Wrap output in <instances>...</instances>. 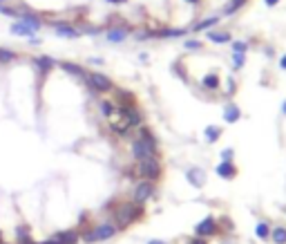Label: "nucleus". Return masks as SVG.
I'll use <instances>...</instances> for the list:
<instances>
[{
  "label": "nucleus",
  "instance_id": "obj_40",
  "mask_svg": "<svg viewBox=\"0 0 286 244\" xmlns=\"http://www.w3.org/2000/svg\"><path fill=\"white\" fill-rule=\"evenodd\" d=\"M0 244H5V242H2V233H0Z\"/></svg>",
  "mask_w": 286,
  "mask_h": 244
},
{
  "label": "nucleus",
  "instance_id": "obj_42",
  "mask_svg": "<svg viewBox=\"0 0 286 244\" xmlns=\"http://www.w3.org/2000/svg\"><path fill=\"white\" fill-rule=\"evenodd\" d=\"M0 7H2V0H0Z\"/></svg>",
  "mask_w": 286,
  "mask_h": 244
},
{
  "label": "nucleus",
  "instance_id": "obj_11",
  "mask_svg": "<svg viewBox=\"0 0 286 244\" xmlns=\"http://www.w3.org/2000/svg\"><path fill=\"white\" fill-rule=\"evenodd\" d=\"M239 117H242V110L235 103H226V107H223V119H226V123H237Z\"/></svg>",
  "mask_w": 286,
  "mask_h": 244
},
{
  "label": "nucleus",
  "instance_id": "obj_34",
  "mask_svg": "<svg viewBox=\"0 0 286 244\" xmlns=\"http://www.w3.org/2000/svg\"><path fill=\"white\" fill-rule=\"evenodd\" d=\"M235 92V81L233 78H228V94H233Z\"/></svg>",
  "mask_w": 286,
  "mask_h": 244
},
{
  "label": "nucleus",
  "instance_id": "obj_22",
  "mask_svg": "<svg viewBox=\"0 0 286 244\" xmlns=\"http://www.w3.org/2000/svg\"><path fill=\"white\" fill-rule=\"evenodd\" d=\"M208 38L213 43H228L230 40V34L228 32H208Z\"/></svg>",
  "mask_w": 286,
  "mask_h": 244
},
{
  "label": "nucleus",
  "instance_id": "obj_14",
  "mask_svg": "<svg viewBox=\"0 0 286 244\" xmlns=\"http://www.w3.org/2000/svg\"><path fill=\"white\" fill-rule=\"evenodd\" d=\"M61 68H63L67 74H72V76H78V78H85V76H88V72H85L81 65H74V63H69V61L61 63Z\"/></svg>",
  "mask_w": 286,
  "mask_h": 244
},
{
  "label": "nucleus",
  "instance_id": "obj_27",
  "mask_svg": "<svg viewBox=\"0 0 286 244\" xmlns=\"http://www.w3.org/2000/svg\"><path fill=\"white\" fill-rule=\"evenodd\" d=\"M186 30H161L157 32V36H181Z\"/></svg>",
  "mask_w": 286,
  "mask_h": 244
},
{
  "label": "nucleus",
  "instance_id": "obj_29",
  "mask_svg": "<svg viewBox=\"0 0 286 244\" xmlns=\"http://www.w3.org/2000/svg\"><path fill=\"white\" fill-rule=\"evenodd\" d=\"M239 5H244V0H233V2L228 5L226 14H233V11H237V7H239Z\"/></svg>",
  "mask_w": 286,
  "mask_h": 244
},
{
  "label": "nucleus",
  "instance_id": "obj_13",
  "mask_svg": "<svg viewBox=\"0 0 286 244\" xmlns=\"http://www.w3.org/2000/svg\"><path fill=\"white\" fill-rule=\"evenodd\" d=\"M9 32H11L14 36H27V38H30L32 34H34V30H32V27H30L27 23H25V20H20V23H14V25L9 27Z\"/></svg>",
  "mask_w": 286,
  "mask_h": 244
},
{
  "label": "nucleus",
  "instance_id": "obj_39",
  "mask_svg": "<svg viewBox=\"0 0 286 244\" xmlns=\"http://www.w3.org/2000/svg\"><path fill=\"white\" fill-rule=\"evenodd\" d=\"M282 114H284V117H286V101L282 103Z\"/></svg>",
  "mask_w": 286,
  "mask_h": 244
},
{
  "label": "nucleus",
  "instance_id": "obj_12",
  "mask_svg": "<svg viewBox=\"0 0 286 244\" xmlns=\"http://www.w3.org/2000/svg\"><path fill=\"white\" fill-rule=\"evenodd\" d=\"M16 244H36L34 240H32V231H30V226L20 224L18 229H16Z\"/></svg>",
  "mask_w": 286,
  "mask_h": 244
},
{
  "label": "nucleus",
  "instance_id": "obj_9",
  "mask_svg": "<svg viewBox=\"0 0 286 244\" xmlns=\"http://www.w3.org/2000/svg\"><path fill=\"white\" fill-rule=\"evenodd\" d=\"M215 173H217V177H222V179H235V177H237V166H235L233 161H222V164H217Z\"/></svg>",
  "mask_w": 286,
  "mask_h": 244
},
{
  "label": "nucleus",
  "instance_id": "obj_30",
  "mask_svg": "<svg viewBox=\"0 0 286 244\" xmlns=\"http://www.w3.org/2000/svg\"><path fill=\"white\" fill-rule=\"evenodd\" d=\"M235 70H239V68H244V61H246V59H244V54H235Z\"/></svg>",
  "mask_w": 286,
  "mask_h": 244
},
{
  "label": "nucleus",
  "instance_id": "obj_41",
  "mask_svg": "<svg viewBox=\"0 0 286 244\" xmlns=\"http://www.w3.org/2000/svg\"><path fill=\"white\" fill-rule=\"evenodd\" d=\"M188 2H197V0H188Z\"/></svg>",
  "mask_w": 286,
  "mask_h": 244
},
{
  "label": "nucleus",
  "instance_id": "obj_23",
  "mask_svg": "<svg viewBox=\"0 0 286 244\" xmlns=\"http://www.w3.org/2000/svg\"><path fill=\"white\" fill-rule=\"evenodd\" d=\"M34 63L38 65V68L43 70V72H47V70L54 68V59H49V56H40V59H36Z\"/></svg>",
  "mask_w": 286,
  "mask_h": 244
},
{
  "label": "nucleus",
  "instance_id": "obj_15",
  "mask_svg": "<svg viewBox=\"0 0 286 244\" xmlns=\"http://www.w3.org/2000/svg\"><path fill=\"white\" fill-rule=\"evenodd\" d=\"M271 240L273 244H286V226H273L271 229Z\"/></svg>",
  "mask_w": 286,
  "mask_h": 244
},
{
  "label": "nucleus",
  "instance_id": "obj_16",
  "mask_svg": "<svg viewBox=\"0 0 286 244\" xmlns=\"http://www.w3.org/2000/svg\"><path fill=\"white\" fill-rule=\"evenodd\" d=\"M255 238L262 240V242H266V240L271 238V226H268V222H257V226H255Z\"/></svg>",
  "mask_w": 286,
  "mask_h": 244
},
{
  "label": "nucleus",
  "instance_id": "obj_8",
  "mask_svg": "<svg viewBox=\"0 0 286 244\" xmlns=\"http://www.w3.org/2000/svg\"><path fill=\"white\" fill-rule=\"evenodd\" d=\"M85 78H88L85 83H88L90 88L94 90V92H110V90L114 88V85H112V81L105 76V74L92 72V74H88V76H85Z\"/></svg>",
  "mask_w": 286,
  "mask_h": 244
},
{
  "label": "nucleus",
  "instance_id": "obj_3",
  "mask_svg": "<svg viewBox=\"0 0 286 244\" xmlns=\"http://www.w3.org/2000/svg\"><path fill=\"white\" fill-rule=\"evenodd\" d=\"M117 233H119V229L112 224V222H103V224H96V226H92V229L83 231L81 240L85 244H96V242H107V240H112Z\"/></svg>",
  "mask_w": 286,
  "mask_h": 244
},
{
  "label": "nucleus",
  "instance_id": "obj_38",
  "mask_svg": "<svg viewBox=\"0 0 286 244\" xmlns=\"http://www.w3.org/2000/svg\"><path fill=\"white\" fill-rule=\"evenodd\" d=\"M148 244H168V242H163V240H150Z\"/></svg>",
  "mask_w": 286,
  "mask_h": 244
},
{
  "label": "nucleus",
  "instance_id": "obj_33",
  "mask_svg": "<svg viewBox=\"0 0 286 244\" xmlns=\"http://www.w3.org/2000/svg\"><path fill=\"white\" fill-rule=\"evenodd\" d=\"M188 244H208V240H201V238H190Z\"/></svg>",
  "mask_w": 286,
  "mask_h": 244
},
{
  "label": "nucleus",
  "instance_id": "obj_32",
  "mask_svg": "<svg viewBox=\"0 0 286 244\" xmlns=\"http://www.w3.org/2000/svg\"><path fill=\"white\" fill-rule=\"evenodd\" d=\"M199 47H201L199 40H186V49H199Z\"/></svg>",
  "mask_w": 286,
  "mask_h": 244
},
{
  "label": "nucleus",
  "instance_id": "obj_17",
  "mask_svg": "<svg viewBox=\"0 0 286 244\" xmlns=\"http://www.w3.org/2000/svg\"><path fill=\"white\" fill-rule=\"evenodd\" d=\"M204 137H206V141H208V143H215L219 137H222V128H219V126H208L204 130Z\"/></svg>",
  "mask_w": 286,
  "mask_h": 244
},
{
  "label": "nucleus",
  "instance_id": "obj_2",
  "mask_svg": "<svg viewBox=\"0 0 286 244\" xmlns=\"http://www.w3.org/2000/svg\"><path fill=\"white\" fill-rule=\"evenodd\" d=\"M157 150H159L157 137L146 126H139V135L132 141V155H134V159L141 161V159H148V157H157Z\"/></svg>",
  "mask_w": 286,
  "mask_h": 244
},
{
  "label": "nucleus",
  "instance_id": "obj_10",
  "mask_svg": "<svg viewBox=\"0 0 286 244\" xmlns=\"http://www.w3.org/2000/svg\"><path fill=\"white\" fill-rule=\"evenodd\" d=\"M186 179L190 181V186H194V188H204L206 184V173L201 171V168H190L188 173H186Z\"/></svg>",
  "mask_w": 286,
  "mask_h": 244
},
{
  "label": "nucleus",
  "instance_id": "obj_31",
  "mask_svg": "<svg viewBox=\"0 0 286 244\" xmlns=\"http://www.w3.org/2000/svg\"><path fill=\"white\" fill-rule=\"evenodd\" d=\"M222 161H233V148H226V150H222Z\"/></svg>",
  "mask_w": 286,
  "mask_h": 244
},
{
  "label": "nucleus",
  "instance_id": "obj_5",
  "mask_svg": "<svg viewBox=\"0 0 286 244\" xmlns=\"http://www.w3.org/2000/svg\"><path fill=\"white\" fill-rule=\"evenodd\" d=\"M161 161L159 157H148V159H141L136 161V173H139L141 179H150V181H157L161 177Z\"/></svg>",
  "mask_w": 286,
  "mask_h": 244
},
{
  "label": "nucleus",
  "instance_id": "obj_20",
  "mask_svg": "<svg viewBox=\"0 0 286 244\" xmlns=\"http://www.w3.org/2000/svg\"><path fill=\"white\" fill-rule=\"evenodd\" d=\"M201 85H204L206 90H217L219 88V76L217 74H206L204 81H201Z\"/></svg>",
  "mask_w": 286,
  "mask_h": 244
},
{
  "label": "nucleus",
  "instance_id": "obj_21",
  "mask_svg": "<svg viewBox=\"0 0 286 244\" xmlns=\"http://www.w3.org/2000/svg\"><path fill=\"white\" fill-rule=\"evenodd\" d=\"M126 36H127V30H112V32H107V40H110V43H121V40H126Z\"/></svg>",
  "mask_w": 286,
  "mask_h": 244
},
{
  "label": "nucleus",
  "instance_id": "obj_7",
  "mask_svg": "<svg viewBox=\"0 0 286 244\" xmlns=\"http://www.w3.org/2000/svg\"><path fill=\"white\" fill-rule=\"evenodd\" d=\"M78 242H81V231L69 229V231H59V233L49 235L47 240L36 244H78Z\"/></svg>",
  "mask_w": 286,
  "mask_h": 244
},
{
  "label": "nucleus",
  "instance_id": "obj_19",
  "mask_svg": "<svg viewBox=\"0 0 286 244\" xmlns=\"http://www.w3.org/2000/svg\"><path fill=\"white\" fill-rule=\"evenodd\" d=\"M56 34L59 36H67V38H76L78 32H74L69 25H63V23H56Z\"/></svg>",
  "mask_w": 286,
  "mask_h": 244
},
{
  "label": "nucleus",
  "instance_id": "obj_37",
  "mask_svg": "<svg viewBox=\"0 0 286 244\" xmlns=\"http://www.w3.org/2000/svg\"><path fill=\"white\" fill-rule=\"evenodd\" d=\"M90 63H92V65H101L103 61H101V59H90Z\"/></svg>",
  "mask_w": 286,
  "mask_h": 244
},
{
  "label": "nucleus",
  "instance_id": "obj_4",
  "mask_svg": "<svg viewBox=\"0 0 286 244\" xmlns=\"http://www.w3.org/2000/svg\"><path fill=\"white\" fill-rule=\"evenodd\" d=\"M155 193H157L155 181H150V179H141V181H136V184L132 186V195H130V200L134 202V204L143 206V204H148V202H150L152 197H155Z\"/></svg>",
  "mask_w": 286,
  "mask_h": 244
},
{
  "label": "nucleus",
  "instance_id": "obj_1",
  "mask_svg": "<svg viewBox=\"0 0 286 244\" xmlns=\"http://www.w3.org/2000/svg\"><path fill=\"white\" fill-rule=\"evenodd\" d=\"M141 217H143V206L134 204L132 200L117 204L114 209H112V213H110V222L117 226L119 231L130 229V226L134 224V222H139Z\"/></svg>",
  "mask_w": 286,
  "mask_h": 244
},
{
  "label": "nucleus",
  "instance_id": "obj_26",
  "mask_svg": "<svg viewBox=\"0 0 286 244\" xmlns=\"http://www.w3.org/2000/svg\"><path fill=\"white\" fill-rule=\"evenodd\" d=\"M215 23H217V18H208V20H204V23H199V25H197V27H192V30H194V32H201V30H208V27H210V25H215Z\"/></svg>",
  "mask_w": 286,
  "mask_h": 244
},
{
  "label": "nucleus",
  "instance_id": "obj_35",
  "mask_svg": "<svg viewBox=\"0 0 286 244\" xmlns=\"http://www.w3.org/2000/svg\"><path fill=\"white\" fill-rule=\"evenodd\" d=\"M280 68H282V70H286V54H284V56H282V59H280Z\"/></svg>",
  "mask_w": 286,
  "mask_h": 244
},
{
  "label": "nucleus",
  "instance_id": "obj_18",
  "mask_svg": "<svg viewBox=\"0 0 286 244\" xmlns=\"http://www.w3.org/2000/svg\"><path fill=\"white\" fill-rule=\"evenodd\" d=\"M134 103V97L126 90H117V105H132Z\"/></svg>",
  "mask_w": 286,
  "mask_h": 244
},
{
  "label": "nucleus",
  "instance_id": "obj_36",
  "mask_svg": "<svg viewBox=\"0 0 286 244\" xmlns=\"http://www.w3.org/2000/svg\"><path fill=\"white\" fill-rule=\"evenodd\" d=\"M264 2H266V5H268V7H275V5H277V2H280V0H264Z\"/></svg>",
  "mask_w": 286,
  "mask_h": 244
},
{
  "label": "nucleus",
  "instance_id": "obj_24",
  "mask_svg": "<svg viewBox=\"0 0 286 244\" xmlns=\"http://www.w3.org/2000/svg\"><path fill=\"white\" fill-rule=\"evenodd\" d=\"M98 105H101V112H103V117H107V119H110L112 114H114V110H117V107L112 105L110 101H101V103H98Z\"/></svg>",
  "mask_w": 286,
  "mask_h": 244
},
{
  "label": "nucleus",
  "instance_id": "obj_6",
  "mask_svg": "<svg viewBox=\"0 0 286 244\" xmlns=\"http://www.w3.org/2000/svg\"><path fill=\"white\" fill-rule=\"evenodd\" d=\"M217 233H219V222H217V217H215V215L204 217V220L194 226V238L208 240V238H215Z\"/></svg>",
  "mask_w": 286,
  "mask_h": 244
},
{
  "label": "nucleus",
  "instance_id": "obj_25",
  "mask_svg": "<svg viewBox=\"0 0 286 244\" xmlns=\"http://www.w3.org/2000/svg\"><path fill=\"white\" fill-rule=\"evenodd\" d=\"M16 59V52H11V49H2L0 47V63H11V61Z\"/></svg>",
  "mask_w": 286,
  "mask_h": 244
},
{
  "label": "nucleus",
  "instance_id": "obj_28",
  "mask_svg": "<svg viewBox=\"0 0 286 244\" xmlns=\"http://www.w3.org/2000/svg\"><path fill=\"white\" fill-rule=\"evenodd\" d=\"M233 49H235V54H246L248 45L244 40H237V43H233Z\"/></svg>",
  "mask_w": 286,
  "mask_h": 244
}]
</instances>
